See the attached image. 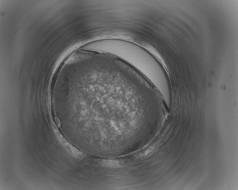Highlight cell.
Wrapping results in <instances>:
<instances>
[{"instance_id": "obj_1", "label": "cell", "mask_w": 238, "mask_h": 190, "mask_svg": "<svg viewBox=\"0 0 238 190\" xmlns=\"http://www.w3.org/2000/svg\"><path fill=\"white\" fill-rule=\"evenodd\" d=\"M103 164L109 167L115 168L121 166L122 163L118 161L114 160H107L103 161Z\"/></svg>"}]
</instances>
